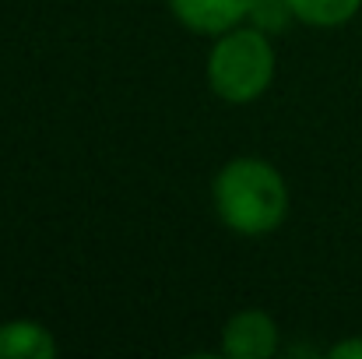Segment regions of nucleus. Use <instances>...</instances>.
Segmentation results:
<instances>
[{
  "label": "nucleus",
  "mask_w": 362,
  "mask_h": 359,
  "mask_svg": "<svg viewBox=\"0 0 362 359\" xmlns=\"http://www.w3.org/2000/svg\"><path fill=\"white\" fill-rule=\"evenodd\" d=\"M299 25L310 28H341L362 11V0H288Z\"/></svg>",
  "instance_id": "6"
},
{
  "label": "nucleus",
  "mask_w": 362,
  "mask_h": 359,
  "mask_svg": "<svg viewBox=\"0 0 362 359\" xmlns=\"http://www.w3.org/2000/svg\"><path fill=\"white\" fill-rule=\"evenodd\" d=\"M208 85L211 92L229 103V106H246L253 99H260L278 71L274 60V46L271 35L253 28L250 21H243L236 28L215 35V46L208 50Z\"/></svg>",
  "instance_id": "2"
},
{
  "label": "nucleus",
  "mask_w": 362,
  "mask_h": 359,
  "mask_svg": "<svg viewBox=\"0 0 362 359\" xmlns=\"http://www.w3.org/2000/svg\"><path fill=\"white\" fill-rule=\"evenodd\" d=\"M281 349V331L271 314L264 310H240L226 321L218 353L229 359H271Z\"/></svg>",
  "instance_id": "3"
},
{
  "label": "nucleus",
  "mask_w": 362,
  "mask_h": 359,
  "mask_svg": "<svg viewBox=\"0 0 362 359\" xmlns=\"http://www.w3.org/2000/svg\"><path fill=\"white\" fill-rule=\"evenodd\" d=\"M211 201L218 222L240 237H267L288 219V183L260 155L229 159L215 173Z\"/></svg>",
  "instance_id": "1"
},
{
  "label": "nucleus",
  "mask_w": 362,
  "mask_h": 359,
  "mask_svg": "<svg viewBox=\"0 0 362 359\" xmlns=\"http://www.w3.org/2000/svg\"><path fill=\"white\" fill-rule=\"evenodd\" d=\"M246 21H250L253 28L267 32V35H278V32L288 28V21H296V14H292L288 0H250Z\"/></svg>",
  "instance_id": "7"
},
{
  "label": "nucleus",
  "mask_w": 362,
  "mask_h": 359,
  "mask_svg": "<svg viewBox=\"0 0 362 359\" xmlns=\"http://www.w3.org/2000/svg\"><path fill=\"white\" fill-rule=\"evenodd\" d=\"M57 338L46 324L32 317H14L0 324V359H53Z\"/></svg>",
  "instance_id": "5"
},
{
  "label": "nucleus",
  "mask_w": 362,
  "mask_h": 359,
  "mask_svg": "<svg viewBox=\"0 0 362 359\" xmlns=\"http://www.w3.org/2000/svg\"><path fill=\"white\" fill-rule=\"evenodd\" d=\"M173 18L197 35H222L246 21L250 0H165Z\"/></svg>",
  "instance_id": "4"
},
{
  "label": "nucleus",
  "mask_w": 362,
  "mask_h": 359,
  "mask_svg": "<svg viewBox=\"0 0 362 359\" xmlns=\"http://www.w3.org/2000/svg\"><path fill=\"white\" fill-rule=\"evenodd\" d=\"M327 356L331 359H362V335L345 338V342H338V346H331V349H327Z\"/></svg>",
  "instance_id": "8"
}]
</instances>
